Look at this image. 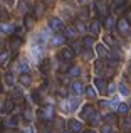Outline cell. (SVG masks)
Segmentation results:
<instances>
[{
	"label": "cell",
	"instance_id": "obj_1",
	"mask_svg": "<svg viewBox=\"0 0 131 133\" xmlns=\"http://www.w3.org/2000/svg\"><path fill=\"white\" fill-rule=\"evenodd\" d=\"M39 118L42 121H52L54 118H56V113H54V106H44L42 110L39 111Z\"/></svg>",
	"mask_w": 131,
	"mask_h": 133
},
{
	"label": "cell",
	"instance_id": "obj_2",
	"mask_svg": "<svg viewBox=\"0 0 131 133\" xmlns=\"http://www.w3.org/2000/svg\"><path fill=\"white\" fill-rule=\"evenodd\" d=\"M118 32L121 34V36H125V37H128L131 36V27H129V20L128 19H119L118 20Z\"/></svg>",
	"mask_w": 131,
	"mask_h": 133
},
{
	"label": "cell",
	"instance_id": "obj_3",
	"mask_svg": "<svg viewBox=\"0 0 131 133\" xmlns=\"http://www.w3.org/2000/svg\"><path fill=\"white\" fill-rule=\"evenodd\" d=\"M59 59L64 62H71L72 59H74V51H72L71 47H62L59 52Z\"/></svg>",
	"mask_w": 131,
	"mask_h": 133
},
{
	"label": "cell",
	"instance_id": "obj_4",
	"mask_svg": "<svg viewBox=\"0 0 131 133\" xmlns=\"http://www.w3.org/2000/svg\"><path fill=\"white\" fill-rule=\"evenodd\" d=\"M49 27L54 30V32H61L64 29V22L59 19V17H50L49 19Z\"/></svg>",
	"mask_w": 131,
	"mask_h": 133
},
{
	"label": "cell",
	"instance_id": "obj_5",
	"mask_svg": "<svg viewBox=\"0 0 131 133\" xmlns=\"http://www.w3.org/2000/svg\"><path fill=\"white\" fill-rule=\"evenodd\" d=\"M94 106L92 104H84V106L81 108V113H79V116H81V120H89V118L92 116V113H94Z\"/></svg>",
	"mask_w": 131,
	"mask_h": 133
},
{
	"label": "cell",
	"instance_id": "obj_6",
	"mask_svg": "<svg viewBox=\"0 0 131 133\" xmlns=\"http://www.w3.org/2000/svg\"><path fill=\"white\" fill-rule=\"evenodd\" d=\"M3 127L10 128V130H13V128H17V125H19V118H17V115H13V116H7L5 120L2 121Z\"/></svg>",
	"mask_w": 131,
	"mask_h": 133
},
{
	"label": "cell",
	"instance_id": "obj_7",
	"mask_svg": "<svg viewBox=\"0 0 131 133\" xmlns=\"http://www.w3.org/2000/svg\"><path fill=\"white\" fill-rule=\"evenodd\" d=\"M13 111V101L12 99H3L0 103V113H12Z\"/></svg>",
	"mask_w": 131,
	"mask_h": 133
},
{
	"label": "cell",
	"instance_id": "obj_8",
	"mask_svg": "<svg viewBox=\"0 0 131 133\" xmlns=\"http://www.w3.org/2000/svg\"><path fill=\"white\" fill-rule=\"evenodd\" d=\"M67 127H69V130H71L72 133H79L82 130V123L81 121H77V120H69L67 121Z\"/></svg>",
	"mask_w": 131,
	"mask_h": 133
},
{
	"label": "cell",
	"instance_id": "obj_9",
	"mask_svg": "<svg viewBox=\"0 0 131 133\" xmlns=\"http://www.w3.org/2000/svg\"><path fill=\"white\" fill-rule=\"evenodd\" d=\"M99 30H101V22H99L98 19H94L91 22V25H89V32H91V36L92 37H96L99 34Z\"/></svg>",
	"mask_w": 131,
	"mask_h": 133
},
{
	"label": "cell",
	"instance_id": "obj_10",
	"mask_svg": "<svg viewBox=\"0 0 131 133\" xmlns=\"http://www.w3.org/2000/svg\"><path fill=\"white\" fill-rule=\"evenodd\" d=\"M13 29L15 27L12 24H5V22H0V34H5V36H12Z\"/></svg>",
	"mask_w": 131,
	"mask_h": 133
},
{
	"label": "cell",
	"instance_id": "obj_11",
	"mask_svg": "<svg viewBox=\"0 0 131 133\" xmlns=\"http://www.w3.org/2000/svg\"><path fill=\"white\" fill-rule=\"evenodd\" d=\"M69 91H71L72 94H76V96H79V94L82 93V84L79 81H72L71 86H69Z\"/></svg>",
	"mask_w": 131,
	"mask_h": 133
},
{
	"label": "cell",
	"instance_id": "obj_12",
	"mask_svg": "<svg viewBox=\"0 0 131 133\" xmlns=\"http://www.w3.org/2000/svg\"><path fill=\"white\" fill-rule=\"evenodd\" d=\"M94 86H96V89H98L101 94H104L106 93V86H108V84H106V81L103 78H96L94 79Z\"/></svg>",
	"mask_w": 131,
	"mask_h": 133
},
{
	"label": "cell",
	"instance_id": "obj_13",
	"mask_svg": "<svg viewBox=\"0 0 131 133\" xmlns=\"http://www.w3.org/2000/svg\"><path fill=\"white\" fill-rule=\"evenodd\" d=\"M12 101H22L24 99V93H22V88L20 86H17L15 89L12 91V98H10Z\"/></svg>",
	"mask_w": 131,
	"mask_h": 133
},
{
	"label": "cell",
	"instance_id": "obj_14",
	"mask_svg": "<svg viewBox=\"0 0 131 133\" xmlns=\"http://www.w3.org/2000/svg\"><path fill=\"white\" fill-rule=\"evenodd\" d=\"M96 9H98V12L101 14L103 17L108 15V7H106V3L103 2V0H96Z\"/></svg>",
	"mask_w": 131,
	"mask_h": 133
},
{
	"label": "cell",
	"instance_id": "obj_15",
	"mask_svg": "<svg viewBox=\"0 0 131 133\" xmlns=\"http://www.w3.org/2000/svg\"><path fill=\"white\" fill-rule=\"evenodd\" d=\"M96 54L99 56V57H108V47H106L104 44H98L96 45Z\"/></svg>",
	"mask_w": 131,
	"mask_h": 133
},
{
	"label": "cell",
	"instance_id": "obj_16",
	"mask_svg": "<svg viewBox=\"0 0 131 133\" xmlns=\"http://www.w3.org/2000/svg\"><path fill=\"white\" fill-rule=\"evenodd\" d=\"M76 34H77V30H76V27H64V37L66 39H72V37H76Z\"/></svg>",
	"mask_w": 131,
	"mask_h": 133
},
{
	"label": "cell",
	"instance_id": "obj_17",
	"mask_svg": "<svg viewBox=\"0 0 131 133\" xmlns=\"http://www.w3.org/2000/svg\"><path fill=\"white\" fill-rule=\"evenodd\" d=\"M20 84L22 86H30V83H32V78H30L29 72H24V74H20Z\"/></svg>",
	"mask_w": 131,
	"mask_h": 133
},
{
	"label": "cell",
	"instance_id": "obj_18",
	"mask_svg": "<svg viewBox=\"0 0 131 133\" xmlns=\"http://www.w3.org/2000/svg\"><path fill=\"white\" fill-rule=\"evenodd\" d=\"M10 62V52L9 51H3L0 54V66H7Z\"/></svg>",
	"mask_w": 131,
	"mask_h": 133
},
{
	"label": "cell",
	"instance_id": "obj_19",
	"mask_svg": "<svg viewBox=\"0 0 131 133\" xmlns=\"http://www.w3.org/2000/svg\"><path fill=\"white\" fill-rule=\"evenodd\" d=\"M88 121L92 125V127H98V125H99V121H101V115H99V113H96V111H94V113H92V116L89 118Z\"/></svg>",
	"mask_w": 131,
	"mask_h": 133
},
{
	"label": "cell",
	"instance_id": "obj_20",
	"mask_svg": "<svg viewBox=\"0 0 131 133\" xmlns=\"http://www.w3.org/2000/svg\"><path fill=\"white\" fill-rule=\"evenodd\" d=\"M67 74L71 76V78H77V76L81 74V69H79L77 66H71V68L67 69Z\"/></svg>",
	"mask_w": 131,
	"mask_h": 133
},
{
	"label": "cell",
	"instance_id": "obj_21",
	"mask_svg": "<svg viewBox=\"0 0 131 133\" xmlns=\"http://www.w3.org/2000/svg\"><path fill=\"white\" fill-rule=\"evenodd\" d=\"M17 71H19L20 74L29 72V66H27V62L25 61H19V64H17Z\"/></svg>",
	"mask_w": 131,
	"mask_h": 133
},
{
	"label": "cell",
	"instance_id": "obj_22",
	"mask_svg": "<svg viewBox=\"0 0 131 133\" xmlns=\"http://www.w3.org/2000/svg\"><path fill=\"white\" fill-rule=\"evenodd\" d=\"M123 5H126V0H111V9L113 10L121 9Z\"/></svg>",
	"mask_w": 131,
	"mask_h": 133
},
{
	"label": "cell",
	"instance_id": "obj_23",
	"mask_svg": "<svg viewBox=\"0 0 131 133\" xmlns=\"http://www.w3.org/2000/svg\"><path fill=\"white\" fill-rule=\"evenodd\" d=\"M92 44H94V37L92 36H86L84 39H82V45H84V47H88V49H91L92 47Z\"/></svg>",
	"mask_w": 131,
	"mask_h": 133
},
{
	"label": "cell",
	"instance_id": "obj_24",
	"mask_svg": "<svg viewBox=\"0 0 131 133\" xmlns=\"http://www.w3.org/2000/svg\"><path fill=\"white\" fill-rule=\"evenodd\" d=\"M129 111V106L126 103H118V113L119 115H128Z\"/></svg>",
	"mask_w": 131,
	"mask_h": 133
},
{
	"label": "cell",
	"instance_id": "obj_25",
	"mask_svg": "<svg viewBox=\"0 0 131 133\" xmlns=\"http://www.w3.org/2000/svg\"><path fill=\"white\" fill-rule=\"evenodd\" d=\"M24 120H25L27 121V123H30V121H32L34 120V113H32V111H30L29 110V108H25V110H24Z\"/></svg>",
	"mask_w": 131,
	"mask_h": 133
},
{
	"label": "cell",
	"instance_id": "obj_26",
	"mask_svg": "<svg viewBox=\"0 0 131 133\" xmlns=\"http://www.w3.org/2000/svg\"><path fill=\"white\" fill-rule=\"evenodd\" d=\"M32 25H34V17L25 15V19H24V27H25V29H32Z\"/></svg>",
	"mask_w": 131,
	"mask_h": 133
},
{
	"label": "cell",
	"instance_id": "obj_27",
	"mask_svg": "<svg viewBox=\"0 0 131 133\" xmlns=\"http://www.w3.org/2000/svg\"><path fill=\"white\" fill-rule=\"evenodd\" d=\"M66 41V37H64V34H57L56 37L52 39V45H61Z\"/></svg>",
	"mask_w": 131,
	"mask_h": 133
},
{
	"label": "cell",
	"instance_id": "obj_28",
	"mask_svg": "<svg viewBox=\"0 0 131 133\" xmlns=\"http://www.w3.org/2000/svg\"><path fill=\"white\" fill-rule=\"evenodd\" d=\"M22 44V37H12V41H10V45H12V49H19V45Z\"/></svg>",
	"mask_w": 131,
	"mask_h": 133
},
{
	"label": "cell",
	"instance_id": "obj_29",
	"mask_svg": "<svg viewBox=\"0 0 131 133\" xmlns=\"http://www.w3.org/2000/svg\"><path fill=\"white\" fill-rule=\"evenodd\" d=\"M104 25L108 30H111L113 27H114V17H106L104 19Z\"/></svg>",
	"mask_w": 131,
	"mask_h": 133
},
{
	"label": "cell",
	"instance_id": "obj_30",
	"mask_svg": "<svg viewBox=\"0 0 131 133\" xmlns=\"http://www.w3.org/2000/svg\"><path fill=\"white\" fill-rule=\"evenodd\" d=\"M103 118H104V121H106V123H109V125H111V123H116V120H118V116H116V115H113V113L104 115Z\"/></svg>",
	"mask_w": 131,
	"mask_h": 133
},
{
	"label": "cell",
	"instance_id": "obj_31",
	"mask_svg": "<svg viewBox=\"0 0 131 133\" xmlns=\"http://www.w3.org/2000/svg\"><path fill=\"white\" fill-rule=\"evenodd\" d=\"M74 27H76V30H79V32H86V25L82 24L81 19H77V20L74 22Z\"/></svg>",
	"mask_w": 131,
	"mask_h": 133
},
{
	"label": "cell",
	"instance_id": "obj_32",
	"mask_svg": "<svg viewBox=\"0 0 131 133\" xmlns=\"http://www.w3.org/2000/svg\"><path fill=\"white\" fill-rule=\"evenodd\" d=\"M118 88H119V93H121V94H125V96H128V94H129V89H128V86H126L125 83H119Z\"/></svg>",
	"mask_w": 131,
	"mask_h": 133
},
{
	"label": "cell",
	"instance_id": "obj_33",
	"mask_svg": "<svg viewBox=\"0 0 131 133\" xmlns=\"http://www.w3.org/2000/svg\"><path fill=\"white\" fill-rule=\"evenodd\" d=\"M40 71L42 72L49 71V59H42V62H40Z\"/></svg>",
	"mask_w": 131,
	"mask_h": 133
},
{
	"label": "cell",
	"instance_id": "obj_34",
	"mask_svg": "<svg viewBox=\"0 0 131 133\" xmlns=\"http://www.w3.org/2000/svg\"><path fill=\"white\" fill-rule=\"evenodd\" d=\"M32 99L35 101L37 104L42 103V98H40V93H39V91H34V93H32Z\"/></svg>",
	"mask_w": 131,
	"mask_h": 133
},
{
	"label": "cell",
	"instance_id": "obj_35",
	"mask_svg": "<svg viewBox=\"0 0 131 133\" xmlns=\"http://www.w3.org/2000/svg\"><path fill=\"white\" fill-rule=\"evenodd\" d=\"M17 10H19L20 14H25L27 12V5H25V2H24V0H20V3L17 5Z\"/></svg>",
	"mask_w": 131,
	"mask_h": 133
},
{
	"label": "cell",
	"instance_id": "obj_36",
	"mask_svg": "<svg viewBox=\"0 0 131 133\" xmlns=\"http://www.w3.org/2000/svg\"><path fill=\"white\" fill-rule=\"evenodd\" d=\"M86 94H88V98H94L96 96V91H94V88H92V86H88V88H86Z\"/></svg>",
	"mask_w": 131,
	"mask_h": 133
},
{
	"label": "cell",
	"instance_id": "obj_37",
	"mask_svg": "<svg viewBox=\"0 0 131 133\" xmlns=\"http://www.w3.org/2000/svg\"><path fill=\"white\" fill-rule=\"evenodd\" d=\"M7 19H9V12H7L5 9H2L0 10V22H5Z\"/></svg>",
	"mask_w": 131,
	"mask_h": 133
},
{
	"label": "cell",
	"instance_id": "obj_38",
	"mask_svg": "<svg viewBox=\"0 0 131 133\" xmlns=\"http://www.w3.org/2000/svg\"><path fill=\"white\" fill-rule=\"evenodd\" d=\"M5 84L7 86H13V76L10 74V72H9V74H5Z\"/></svg>",
	"mask_w": 131,
	"mask_h": 133
},
{
	"label": "cell",
	"instance_id": "obj_39",
	"mask_svg": "<svg viewBox=\"0 0 131 133\" xmlns=\"http://www.w3.org/2000/svg\"><path fill=\"white\" fill-rule=\"evenodd\" d=\"M103 71H104V64H103L101 61H96V72H98V74H101Z\"/></svg>",
	"mask_w": 131,
	"mask_h": 133
},
{
	"label": "cell",
	"instance_id": "obj_40",
	"mask_svg": "<svg viewBox=\"0 0 131 133\" xmlns=\"http://www.w3.org/2000/svg\"><path fill=\"white\" fill-rule=\"evenodd\" d=\"M123 130L131 131V120H123Z\"/></svg>",
	"mask_w": 131,
	"mask_h": 133
},
{
	"label": "cell",
	"instance_id": "obj_41",
	"mask_svg": "<svg viewBox=\"0 0 131 133\" xmlns=\"http://www.w3.org/2000/svg\"><path fill=\"white\" fill-rule=\"evenodd\" d=\"M111 131H113V128H111V125H109V123H104L101 127V133H111Z\"/></svg>",
	"mask_w": 131,
	"mask_h": 133
},
{
	"label": "cell",
	"instance_id": "obj_42",
	"mask_svg": "<svg viewBox=\"0 0 131 133\" xmlns=\"http://www.w3.org/2000/svg\"><path fill=\"white\" fill-rule=\"evenodd\" d=\"M92 56H94V54H92V51H91V49H88V47H86V51H84V57H86V61L92 59Z\"/></svg>",
	"mask_w": 131,
	"mask_h": 133
},
{
	"label": "cell",
	"instance_id": "obj_43",
	"mask_svg": "<svg viewBox=\"0 0 131 133\" xmlns=\"http://www.w3.org/2000/svg\"><path fill=\"white\" fill-rule=\"evenodd\" d=\"M104 45H114V41H113L111 36H106L104 37Z\"/></svg>",
	"mask_w": 131,
	"mask_h": 133
},
{
	"label": "cell",
	"instance_id": "obj_44",
	"mask_svg": "<svg viewBox=\"0 0 131 133\" xmlns=\"http://www.w3.org/2000/svg\"><path fill=\"white\" fill-rule=\"evenodd\" d=\"M114 89H116V86L113 84V83H109V84L106 86V93H109V94H113V93H114Z\"/></svg>",
	"mask_w": 131,
	"mask_h": 133
},
{
	"label": "cell",
	"instance_id": "obj_45",
	"mask_svg": "<svg viewBox=\"0 0 131 133\" xmlns=\"http://www.w3.org/2000/svg\"><path fill=\"white\" fill-rule=\"evenodd\" d=\"M42 12H44V5L39 3V5L35 7V15H42Z\"/></svg>",
	"mask_w": 131,
	"mask_h": 133
},
{
	"label": "cell",
	"instance_id": "obj_46",
	"mask_svg": "<svg viewBox=\"0 0 131 133\" xmlns=\"http://www.w3.org/2000/svg\"><path fill=\"white\" fill-rule=\"evenodd\" d=\"M72 51H76V52H79V51H81V44H77V42H76V44H72Z\"/></svg>",
	"mask_w": 131,
	"mask_h": 133
},
{
	"label": "cell",
	"instance_id": "obj_47",
	"mask_svg": "<svg viewBox=\"0 0 131 133\" xmlns=\"http://www.w3.org/2000/svg\"><path fill=\"white\" fill-rule=\"evenodd\" d=\"M54 120H56V118H54ZM56 123L59 125V128H64V125H66V121L64 120H56Z\"/></svg>",
	"mask_w": 131,
	"mask_h": 133
},
{
	"label": "cell",
	"instance_id": "obj_48",
	"mask_svg": "<svg viewBox=\"0 0 131 133\" xmlns=\"http://www.w3.org/2000/svg\"><path fill=\"white\" fill-rule=\"evenodd\" d=\"M9 133H20V131H17V130H15V128H13V130H10Z\"/></svg>",
	"mask_w": 131,
	"mask_h": 133
},
{
	"label": "cell",
	"instance_id": "obj_49",
	"mask_svg": "<svg viewBox=\"0 0 131 133\" xmlns=\"http://www.w3.org/2000/svg\"><path fill=\"white\" fill-rule=\"evenodd\" d=\"M84 133H96V131H94V130H86Z\"/></svg>",
	"mask_w": 131,
	"mask_h": 133
},
{
	"label": "cell",
	"instance_id": "obj_50",
	"mask_svg": "<svg viewBox=\"0 0 131 133\" xmlns=\"http://www.w3.org/2000/svg\"><path fill=\"white\" fill-rule=\"evenodd\" d=\"M44 2H46V3H50V2H54V0H44Z\"/></svg>",
	"mask_w": 131,
	"mask_h": 133
},
{
	"label": "cell",
	"instance_id": "obj_51",
	"mask_svg": "<svg viewBox=\"0 0 131 133\" xmlns=\"http://www.w3.org/2000/svg\"><path fill=\"white\" fill-rule=\"evenodd\" d=\"M79 2H86V0H79Z\"/></svg>",
	"mask_w": 131,
	"mask_h": 133
},
{
	"label": "cell",
	"instance_id": "obj_52",
	"mask_svg": "<svg viewBox=\"0 0 131 133\" xmlns=\"http://www.w3.org/2000/svg\"><path fill=\"white\" fill-rule=\"evenodd\" d=\"M62 133H69V131H62Z\"/></svg>",
	"mask_w": 131,
	"mask_h": 133
}]
</instances>
